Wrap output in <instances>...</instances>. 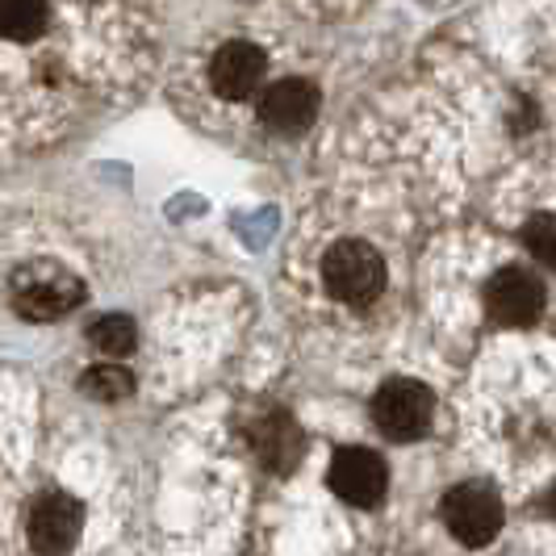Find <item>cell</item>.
I'll return each mask as SVG.
<instances>
[{"instance_id": "1", "label": "cell", "mask_w": 556, "mask_h": 556, "mask_svg": "<svg viewBox=\"0 0 556 556\" xmlns=\"http://www.w3.org/2000/svg\"><path fill=\"white\" fill-rule=\"evenodd\" d=\"M323 280L339 302L348 306H368L381 289H386V260L377 248H368L361 239H343L327 251L323 260Z\"/></svg>"}, {"instance_id": "2", "label": "cell", "mask_w": 556, "mask_h": 556, "mask_svg": "<svg viewBox=\"0 0 556 556\" xmlns=\"http://www.w3.org/2000/svg\"><path fill=\"white\" fill-rule=\"evenodd\" d=\"M84 302V285L59 264H29L13 277V306L26 318H59Z\"/></svg>"}, {"instance_id": "3", "label": "cell", "mask_w": 556, "mask_h": 556, "mask_svg": "<svg viewBox=\"0 0 556 556\" xmlns=\"http://www.w3.org/2000/svg\"><path fill=\"white\" fill-rule=\"evenodd\" d=\"M372 418L390 440H418L431 418H435V397L422 381H386L372 397Z\"/></svg>"}, {"instance_id": "4", "label": "cell", "mask_w": 556, "mask_h": 556, "mask_svg": "<svg viewBox=\"0 0 556 556\" xmlns=\"http://www.w3.org/2000/svg\"><path fill=\"white\" fill-rule=\"evenodd\" d=\"M444 523L447 531L469 544V548H481L490 544L502 528V498L490 490V485H477V481H465L456 490H447L444 498Z\"/></svg>"}, {"instance_id": "5", "label": "cell", "mask_w": 556, "mask_h": 556, "mask_svg": "<svg viewBox=\"0 0 556 556\" xmlns=\"http://www.w3.org/2000/svg\"><path fill=\"white\" fill-rule=\"evenodd\" d=\"M485 309L502 327H528L544 309V285L528 268H502L498 277L485 285Z\"/></svg>"}, {"instance_id": "6", "label": "cell", "mask_w": 556, "mask_h": 556, "mask_svg": "<svg viewBox=\"0 0 556 556\" xmlns=\"http://www.w3.org/2000/svg\"><path fill=\"white\" fill-rule=\"evenodd\" d=\"M386 460L368 447H339L331 460V490L352 506H372L386 494Z\"/></svg>"}, {"instance_id": "7", "label": "cell", "mask_w": 556, "mask_h": 556, "mask_svg": "<svg viewBox=\"0 0 556 556\" xmlns=\"http://www.w3.org/2000/svg\"><path fill=\"white\" fill-rule=\"evenodd\" d=\"M264 76H268V55L255 47V42H226L223 51L210 63V80H214V92L226 97V101H248L264 88Z\"/></svg>"}, {"instance_id": "8", "label": "cell", "mask_w": 556, "mask_h": 556, "mask_svg": "<svg viewBox=\"0 0 556 556\" xmlns=\"http://www.w3.org/2000/svg\"><path fill=\"white\" fill-rule=\"evenodd\" d=\"M80 502L67 494H47L29 515V548L38 556H63L80 540Z\"/></svg>"}, {"instance_id": "9", "label": "cell", "mask_w": 556, "mask_h": 556, "mask_svg": "<svg viewBox=\"0 0 556 556\" xmlns=\"http://www.w3.org/2000/svg\"><path fill=\"white\" fill-rule=\"evenodd\" d=\"M318 113V88L306 80H277L260 92V122L277 135H302Z\"/></svg>"}, {"instance_id": "10", "label": "cell", "mask_w": 556, "mask_h": 556, "mask_svg": "<svg viewBox=\"0 0 556 556\" xmlns=\"http://www.w3.org/2000/svg\"><path fill=\"white\" fill-rule=\"evenodd\" d=\"M251 447H255V456H260L273 473H289L293 460L302 456V431H298V422L285 415V410H273V415L255 418V427H251Z\"/></svg>"}, {"instance_id": "11", "label": "cell", "mask_w": 556, "mask_h": 556, "mask_svg": "<svg viewBox=\"0 0 556 556\" xmlns=\"http://www.w3.org/2000/svg\"><path fill=\"white\" fill-rule=\"evenodd\" d=\"M47 26V0H0V29L13 42H29Z\"/></svg>"}, {"instance_id": "12", "label": "cell", "mask_w": 556, "mask_h": 556, "mask_svg": "<svg viewBox=\"0 0 556 556\" xmlns=\"http://www.w3.org/2000/svg\"><path fill=\"white\" fill-rule=\"evenodd\" d=\"M88 339L101 348V352H110V356H126V352H135V323L126 318V314H105V318H97L92 327H88Z\"/></svg>"}, {"instance_id": "13", "label": "cell", "mask_w": 556, "mask_h": 556, "mask_svg": "<svg viewBox=\"0 0 556 556\" xmlns=\"http://www.w3.org/2000/svg\"><path fill=\"white\" fill-rule=\"evenodd\" d=\"M80 390L97 402H122L135 390V377L126 368H113V364H101V368H88L80 381Z\"/></svg>"}, {"instance_id": "14", "label": "cell", "mask_w": 556, "mask_h": 556, "mask_svg": "<svg viewBox=\"0 0 556 556\" xmlns=\"http://www.w3.org/2000/svg\"><path fill=\"white\" fill-rule=\"evenodd\" d=\"M523 243L531 248V255L553 268L556 273V214H535L528 226H523Z\"/></svg>"}, {"instance_id": "15", "label": "cell", "mask_w": 556, "mask_h": 556, "mask_svg": "<svg viewBox=\"0 0 556 556\" xmlns=\"http://www.w3.org/2000/svg\"><path fill=\"white\" fill-rule=\"evenodd\" d=\"M544 506H548V510L556 515V485H553V494H548V502H544Z\"/></svg>"}]
</instances>
